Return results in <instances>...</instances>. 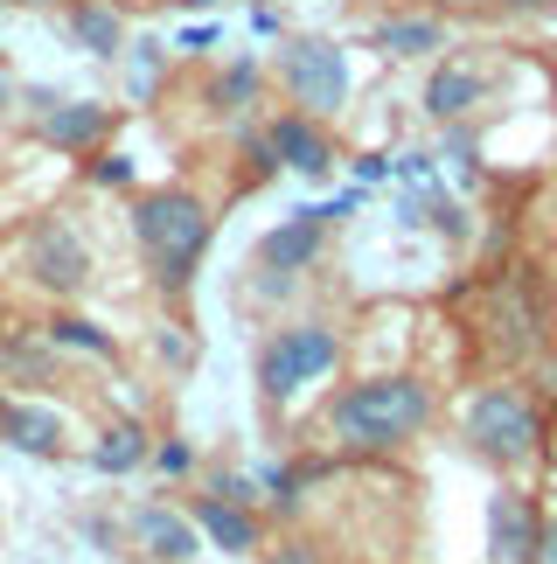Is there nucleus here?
I'll return each instance as SVG.
<instances>
[{"label":"nucleus","mask_w":557,"mask_h":564,"mask_svg":"<svg viewBox=\"0 0 557 564\" xmlns=\"http://www.w3.org/2000/svg\"><path fill=\"white\" fill-rule=\"evenodd\" d=\"M133 536H140V551L154 564H188V557H196V523L175 516V509H140Z\"/></svg>","instance_id":"obj_13"},{"label":"nucleus","mask_w":557,"mask_h":564,"mask_svg":"<svg viewBox=\"0 0 557 564\" xmlns=\"http://www.w3.org/2000/svg\"><path fill=\"white\" fill-rule=\"evenodd\" d=\"M182 8H223V0H182Z\"/></svg>","instance_id":"obj_29"},{"label":"nucleus","mask_w":557,"mask_h":564,"mask_svg":"<svg viewBox=\"0 0 557 564\" xmlns=\"http://www.w3.org/2000/svg\"><path fill=\"white\" fill-rule=\"evenodd\" d=\"M29 8H50V0H29Z\"/></svg>","instance_id":"obj_30"},{"label":"nucleus","mask_w":557,"mask_h":564,"mask_svg":"<svg viewBox=\"0 0 557 564\" xmlns=\"http://www.w3.org/2000/svg\"><path fill=\"white\" fill-rule=\"evenodd\" d=\"M105 133H112V112H105V105L35 91V140L42 147H56V154H91Z\"/></svg>","instance_id":"obj_7"},{"label":"nucleus","mask_w":557,"mask_h":564,"mask_svg":"<svg viewBox=\"0 0 557 564\" xmlns=\"http://www.w3.org/2000/svg\"><path fill=\"white\" fill-rule=\"evenodd\" d=\"M29 279L50 293H84V279H91V251H84V237L70 224H35L29 237Z\"/></svg>","instance_id":"obj_8"},{"label":"nucleus","mask_w":557,"mask_h":564,"mask_svg":"<svg viewBox=\"0 0 557 564\" xmlns=\"http://www.w3.org/2000/svg\"><path fill=\"white\" fill-rule=\"evenodd\" d=\"M196 530L217 536V551L230 557H251L259 551V516H251L244 502H230V495H196V516H188Z\"/></svg>","instance_id":"obj_12"},{"label":"nucleus","mask_w":557,"mask_h":564,"mask_svg":"<svg viewBox=\"0 0 557 564\" xmlns=\"http://www.w3.org/2000/svg\"><path fill=\"white\" fill-rule=\"evenodd\" d=\"M502 8H509V14H550L557 0H502Z\"/></svg>","instance_id":"obj_27"},{"label":"nucleus","mask_w":557,"mask_h":564,"mask_svg":"<svg viewBox=\"0 0 557 564\" xmlns=\"http://www.w3.org/2000/svg\"><path fill=\"white\" fill-rule=\"evenodd\" d=\"M328 224H335V209H293L278 230H265L259 245H251V272H259V286L286 293L299 272H314L320 245H328Z\"/></svg>","instance_id":"obj_6"},{"label":"nucleus","mask_w":557,"mask_h":564,"mask_svg":"<svg viewBox=\"0 0 557 564\" xmlns=\"http://www.w3.org/2000/svg\"><path fill=\"white\" fill-rule=\"evenodd\" d=\"M188 467H196V453H188L182 440H167L161 446V474H188Z\"/></svg>","instance_id":"obj_22"},{"label":"nucleus","mask_w":557,"mask_h":564,"mask_svg":"<svg viewBox=\"0 0 557 564\" xmlns=\"http://www.w3.org/2000/svg\"><path fill=\"white\" fill-rule=\"evenodd\" d=\"M335 362H341V335L328 328V321L278 328L265 349H259V390H265V404H293L307 383L335 377Z\"/></svg>","instance_id":"obj_4"},{"label":"nucleus","mask_w":557,"mask_h":564,"mask_svg":"<svg viewBox=\"0 0 557 564\" xmlns=\"http://www.w3.org/2000/svg\"><path fill=\"white\" fill-rule=\"evenodd\" d=\"M433 425V383L418 377H362L328 404V440L341 453H397Z\"/></svg>","instance_id":"obj_1"},{"label":"nucleus","mask_w":557,"mask_h":564,"mask_svg":"<svg viewBox=\"0 0 557 564\" xmlns=\"http://www.w3.org/2000/svg\"><path fill=\"white\" fill-rule=\"evenodd\" d=\"M529 564H557V516L537 530V557H529Z\"/></svg>","instance_id":"obj_24"},{"label":"nucleus","mask_w":557,"mask_h":564,"mask_svg":"<svg viewBox=\"0 0 557 564\" xmlns=\"http://www.w3.org/2000/svg\"><path fill=\"white\" fill-rule=\"evenodd\" d=\"M259 91H265L259 56H238V63H223V70L209 77V112H217V119H244L251 105H259Z\"/></svg>","instance_id":"obj_16"},{"label":"nucleus","mask_w":557,"mask_h":564,"mask_svg":"<svg viewBox=\"0 0 557 564\" xmlns=\"http://www.w3.org/2000/svg\"><path fill=\"white\" fill-rule=\"evenodd\" d=\"M272 564H320V557H314V544H278Z\"/></svg>","instance_id":"obj_25"},{"label":"nucleus","mask_w":557,"mask_h":564,"mask_svg":"<svg viewBox=\"0 0 557 564\" xmlns=\"http://www.w3.org/2000/svg\"><path fill=\"white\" fill-rule=\"evenodd\" d=\"M278 77H286V98L307 119H335L349 105V56L328 35H299L286 56H278Z\"/></svg>","instance_id":"obj_5"},{"label":"nucleus","mask_w":557,"mask_h":564,"mask_svg":"<svg viewBox=\"0 0 557 564\" xmlns=\"http://www.w3.org/2000/svg\"><path fill=\"white\" fill-rule=\"evenodd\" d=\"M175 50H188V56L217 50V29H209V21H203V29H182V42H175Z\"/></svg>","instance_id":"obj_23"},{"label":"nucleus","mask_w":557,"mask_h":564,"mask_svg":"<svg viewBox=\"0 0 557 564\" xmlns=\"http://www.w3.org/2000/svg\"><path fill=\"white\" fill-rule=\"evenodd\" d=\"M537 557V509L523 495H495L488 502V564H529Z\"/></svg>","instance_id":"obj_10"},{"label":"nucleus","mask_w":557,"mask_h":564,"mask_svg":"<svg viewBox=\"0 0 557 564\" xmlns=\"http://www.w3.org/2000/svg\"><path fill=\"white\" fill-rule=\"evenodd\" d=\"M481 98H488V77H481V63H439L433 77H425V119H467V112H481Z\"/></svg>","instance_id":"obj_11"},{"label":"nucleus","mask_w":557,"mask_h":564,"mask_svg":"<svg viewBox=\"0 0 557 564\" xmlns=\"http://www.w3.org/2000/svg\"><path fill=\"white\" fill-rule=\"evenodd\" d=\"M91 460H98L105 474H125V467H140V460H146V432H140V425H112V432L98 440V453H91Z\"/></svg>","instance_id":"obj_19"},{"label":"nucleus","mask_w":557,"mask_h":564,"mask_svg":"<svg viewBox=\"0 0 557 564\" xmlns=\"http://www.w3.org/2000/svg\"><path fill=\"white\" fill-rule=\"evenodd\" d=\"M133 237L146 251V272H154L161 293H188V279H196L209 237H217V216L196 188L167 182V188H146L133 203Z\"/></svg>","instance_id":"obj_2"},{"label":"nucleus","mask_w":557,"mask_h":564,"mask_svg":"<svg viewBox=\"0 0 557 564\" xmlns=\"http://www.w3.org/2000/svg\"><path fill=\"white\" fill-rule=\"evenodd\" d=\"M91 182H98V188H125V182H133V161H125V154H98Z\"/></svg>","instance_id":"obj_21"},{"label":"nucleus","mask_w":557,"mask_h":564,"mask_svg":"<svg viewBox=\"0 0 557 564\" xmlns=\"http://www.w3.org/2000/svg\"><path fill=\"white\" fill-rule=\"evenodd\" d=\"M50 341L56 349H84V356H119V341L98 328V321H84V314H63V321H50Z\"/></svg>","instance_id":"obj_18"},{"label":"nucleus","mask_w":557,"mask_h":564,"mask_svg":"<svg viewBox=\"0 0 557 564\" xmlns=\"http://www.w3.org/2000/svg\"><path fill=\"white\" fill-rule=\"evenodd\" d=\"M433 14H474V8H488V0H425Z\"/></svg>","instance_id":"obj_26"},{"label":"nucleus","mask_w":557,"mask_h":564,"mask_svg":"<svg viewBox=\"0 0 557 564\" xmlns=\"http://www.w3.org/2000/svg\"><path fill=\"white\" fill-rule=\"evenodd\" d=\"M63 29H70V42H84L91 56H119L125 50V14L112 8V0H70Z\"/></svg>","instance_id":"obj_15"},{"label":"nucleus","mask_w":557,"mask_h":564,"mask_svg":"<svg viewBox=\"0 0 557 564\" xmlns=\"http://www.w3.org/2000/svg\"><path fill=\"white\" fill-rule=\"evenodd\" d=\"M0 356H8L21 377H35V383L50 377V349H35V341H0Z\"/></svg>","instance_id":"obj_20"},{"label":"nucleus","mask_w":557,"mask_h":564,"mask_svg":"<svg viewBox=\"0 0 557 564\" xmlns=\"http://www.w3.org/2000/svg\"><path fill=\"white\" fill-rule=\"evenodd\" d=\"M439 42H446V14H433V8L391 14V21L370 29V50H383V56H425V50H439Z\"/></svg>","instance_id":"obj_14"},{"label":"nucleus","mask_w":557,"mask_h":564,"mask_svg":"<svg viewBox=\"0 0 557 564\" xmlns=\"http://www.w3.org/2000/svg\"><path fill=\"white\" fill-rule=\"evenodd\" d=\"M460 432H467V453L488 460V467H502V474L523 467V460H537V446H544V419H537V404H529L516 383L474 390V398H467Z\"/></svg>","instance_id":"obj_3"},{"label":"nucleus","mask_w":557,"mask_h":564,"mask_svg":"<svg viewBox=\"0 0 557 564\" xmlns=\"http://www.w3.org/2000/svg\"><path fill=\"white\" fill-rule=\"evenodd\" d=\"M0 432H8L21 453H42V460H50V453L63 446V419H56V411H35V404H14Z\"/></svg>","instance_id":"obj_17"},{"label":"nucleus","mask_w":557,"mask_h":564,"mask_svg":"<svg viewBox=\"0 0 557 564\" xmlns=\"http://www.w3.org/2000/svg\"><path fill=\"white\" fill-rule=\"evenodd\" d=\"M265 147H272V161L278 167H293V175H335V140L320 133V119L307 112H286V119H272L265 126Z\"/></svg>","instance_id":"obj_9"},{"label":"nucleus","mask_w":557,"mask_h":564,"mask_svg":"<svg viewBox=\"0 0 557 564\" xmlns=\"http://www.w3.org/2000/svg\"><path fill=\"white\" fill-rule=\"evenodd\" d=\"M8 411H14V398H8V390H0V425H8Z\"/></svg>","instance_id":"obj_28"}]
</instances>
